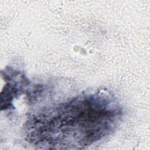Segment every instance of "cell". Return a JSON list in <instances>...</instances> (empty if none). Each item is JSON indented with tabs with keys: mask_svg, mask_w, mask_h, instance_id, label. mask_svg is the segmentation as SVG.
Listing matches in <instances>:
<instances>
[{
	"mask_svg": "<svg viewBox=\"0 0 150 150\" xmlns=\"http://www.w3.org/2000/svg\"><path fill=\"white\" fill-rule=\"evenodd\" d=\"M110 96L93 93L76 97L33 117L29 135L50 145L85 146L108 135L121 111Z\"/></svg>",
	"mask_w": 150,
	"mask_h": 150,
	"instance_id": "1",
	"label": "cell"
}]
</instances>
